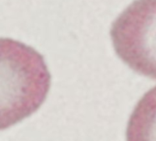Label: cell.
<instances>
[{
	"instance_id": "6da1fadb",
	"label": "cell",
	"mask_w": 156,
	"mask_h": 141,
	"mask_svg": "<svg viewBox=\"0 0 156 141\" xmlns=\"http://www.w3.org/2000/svg\"><path fill=\"white\" fill-rule=\"evenodd\" d=\"M50 86L51 74L41 54L20 41L0 38V130L35 113Z\"/></svg>"
},
{
	"instance_id": "3957f363",
	"label": "cell",
	"mask_w": 156,
	"mask_h": 141,
	"mask_svg": "<svg viewBox=\"0 0 156 141\" xmlns=\"http://www.w3.org/2000/svg\"><path fill=\"white\" fill-rule=\"evenodd\" d=\"M127 141H156V86L136 105L128 122Z\"/></svg>"
},
{
	"instance_id": "7a4b0ae2",
	"label": "cell",
	"mask_w": 156,
	"mask_h": 141,
	"mask_svg": "<svg viewBox=\"0 0 156 141\" xmlns=\"http://www.w3.org/2000/svg\"><path fill=\"white\" fill-rule=\"evenodd\" d=\"M119 58L135 73L156 80V0H135L110 29Z\"/></svg>"
}]
</instances>
